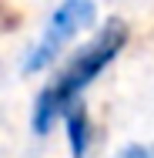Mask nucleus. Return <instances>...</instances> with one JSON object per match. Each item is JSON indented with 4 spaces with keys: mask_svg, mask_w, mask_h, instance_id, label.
Here are the masks:
<instances>
[{
    "mask_svg": "<svg viewBox=\"0 0 154 158\" xmlns=\"http://www.w3.org/2000/svg\"><path fill=\"white\" fill-rule=\"evenodd\" d=\"M127 40H131V27L121 17H107L101 24V31L91 40H84L70 54V61L54 74V81H47L40 88V94L34 98V108H30L34 135H50V128L64 118V111L74 101H81V94L117 61V54L127 47Z\"/></svg>",
    "mask_w": 154,
    "mask_h": 158,
    "instance_id": "f257e3e1",
    "label": "nucleus"
},
{
    "mask_svg": "<svg viewBox=\"0 0 154 158\" xmlns=\"http://www.w3.org/2000/svg\"><path fill=\"white\" fill-rule=\"evenodd\" d=\"M94 20H97L94 0H61V3L54 7V14L47 17V24H44V31L37 37V44L27 51L24 74H40L47 64H54L57 54H61L81 31H87Z\"/></svg>",
    "mask_w": 154,
    "mask_h": 158,
    "instance_id": "f03ea898",
    "label": "nucleus"
},
{
    "mask_svg": "<svg viewBox=\"0 0 154 158\" xmlns=\"http://www.w3.org/2000/svg\"><path fill=\"white\" fill-rule=\"evenodd\" d=\"M64 131H67V152L70 158H87L94 145V125L91 114L81 101H74L67 111H64Z\"/></svg>",
    "mask_w": 154,
    "mask_h": 158,
    "instance_id": "7ed1b4c3",
    "label": "nucleus"
},
{
    "mask_svg": "<svg viewBox=\"0 0 154 158\" xmlns=\"http://www.w3.org/2000/svg\"><path fill=\"white\" fill-rule=\"evenodd\" d=\"M121 158H154L151 148H144V145H131V148H124Z\"/></svg>",
    "mask_w": 154,
    "mask_h": 158,
    "instance_id": "20e7f679",
    "label": "nucleus"
}]
</instances>
